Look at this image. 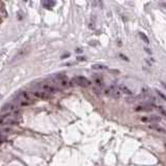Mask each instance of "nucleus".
<instances>
[{
  "instance_id": "f257e3e1",
  "label": "nucleus",
  "mask_w": 166,
  "mask_h": 166,
  "mask_svg": "<svg viewBox=\"0 0 166 166\" xmlns=\"http://www.w3.org/2000/svg\"><path fill=\"white\" fill-rule=\"evenodd\" d=\"M54 82L59 85L60 87H68L70 86V80L64 74H56L54 75Z\"/></svg>"
},
{
  "instance_id": "f03ea898",
  "label": "nucleus",
  "mask_w": 166,
  "mask_h": 166,
  "mask_svg": "<svg viewBox=\"0 0 166 166\" xmlns=\"http://www.w3.org/2000/svg\"><path fill=\"white\" fill-rule=\"evenodd\" d=\"M73 82H74L76 85L81 86V87H88V86L92 85V81L84 76H76L72 80V83Z\"/></svg>"
},
{
  "instance_id": "7ed1b4c3",
  "label": "nucleus",
  "mask_w": 166,
  "mask_h": 166,
  "mask_svg": "<svg viewBox=\"0 0 166 166\" xmlns=\"http://www.w3.org/2000/svg\"><path fill=\"white\" fill-rule=\"evenodd\" d=\"M40 88H42V92H45L46 94H55L58 92V88L56 87V85L52 84L50 82H42L40 83Z\"/></svg>"
},
{
  "instance_id": "20e7f679",
  "label": "nucleus",
  "mask_w": 166,
  "mask_h": 166,
  "mask_svg": "<svg viewBox=\"0 0 166 166\" xmlns=\"http://www.w3.org/2000/svg\"><path fill=\"white\" fill-rule=\"evenodd\" d=\"M116 88L121 92V95H127V96H132L134 92H133L132 89H130V88L128 87L127 85H125V84H117L116 85Z\"/></svg>"
},
{
  "instance_id": "39448f33",
  "label": "nucleus",
  "mask_w": 166,
  "mask_h": 166,
  "mask_svg": "<svg viewBox=\"0 0 166 166\" xmlns=\"http://www.w3.org/2000/svg\"><path fill=\"white\" fill-rule=\"evenodd\" d=\"M140 121L142 123H159L161 121V117L157 116V115H152V116H142L140 117Z\"/></svg>"
},
{
  "instance_id": "423d86ee",
  "label": "nucleus",
  "mask_w": 166,
  "mask_h": 166,
  "mask_svg": "<svg viewBox=\"0 0 166 166\" xmlns=\"http://www.w3.org/2000/svg\"><path fill=\"white\" fill-rule=\"evenodd\" d=\"M30 96L34 97L36 99H40V100H45V99L49 98V95L46 94L45 92H42V90H33V92H30Z\"/></svg>"
},
{
  "instance_id": "0eeeda50",
  "label": "nucleus",
  "mask_w": 166,
  "mask_h": 166,
  "mask_svg": "<svg viewBox=\"0 0 166 166\" xmlns=\"http://www.w3.org/2000/svg\"><path fill=\"white\" fill-rule=\"evenodd\" d=\"M11 113H6V114L0 115V126L6 125V123H11Z\"/></svg>"
},
{
  "instance_id": "6e6552de",
  "label": "nucleus",
  "mask_w": 166,
  "mask_h": 166,
  "mask_svg": "<svg viewBox=\"0 0 166 166\" xmlns=\"http://www.w3.org/2000/svg\"><path fill=\"white\" fill-rule=\"evenodd\" d=\"M19 100H23V101H28V102H31L32 103V99L30 94H28L27 92H21L19 95Z\"/></svg>"
},
{
  "instance_id": "1a4fd4ad",
  "label": "nucleus",
  "mask_w": 166,
  "mask_h": 166,
  "mask_svg": "<svg viewBox=\"0 0 166 166\" xmlns=\"http://www.w3.org/2000/svg\"><path fill=\"white\" fill-rule=\"evenodd\" d=\"M135 111H137V112H140V111H151L152 110V106H149V105H138V106H136L134 108Z\"/></svg>"
},
{
  "instance_id": "9d476101",
  "label": "nucleus",
  "mask_w": 166,
  "mask_h": 166,
  "mask_svg": "<svg viewBox=\"0 0 166 166\" xmlns=\"http://www.w3.org/2000/svg\"><path fill=\"white\" fill-rule=\"evenodd\" d=\"M94 83L98 87H104V80L101 76H94Z\"/></svg>"
},
{
  "instance_id": "9b49d317",
  "label": "nucleus",
  "mask_w": 166,
  "mask_h": 166,
  "mask_svg": "<svg viewBox=\"0 0 166 166\" xmlns=\"http://www.w3.org/2000/svg\"><path fill=\"white\" fill-rule=\"evenodd\" d=\"M16 109H17V106L16 105H14V104H5L4 106L2 107V109H1V111H15Z\"/></svg>"
},
{
  "instance_id": "f8f14e48",
  "label": "nucleus",
  "mask_w": 166,
  "mask_h": 166,
  "mask_svg": "<svg viewBox=\"0 0 166 166\" xmlns=\"http://www.w3.org/2000/svg\"><path fill=\"white\" fill-rule=\"evenodd\" d=\"M149 129H152V130H156V131H158V132H161V133H163V134H166V131L164 130L163 128H161V127H155V126H149Z\"/></svg>"
},
{
  "instance_id": "ddd939ff",
  "label": "nucleus",
  "mask_w": 166,
  "mask_h": 166,
  "mask_svg": "<svg viewBox=\"0 0 166 166\" xmlns=\"http://www.w3.org/2000/svg\"><path fill=\"white\" fill-rule=\"evenodd\" d=\"M54 4H55L54 1H45V2H43V5L46 7V9H51Z\"/></svg>"
},
{
  "instance_id": "4468645a",
  "label": "nucleus",
  "mask_w": 166,
  "mask_h": 166,
  "mask_svg": "<svg viewBox=\"0 0 166 166\" xmlns=\"http://www.w3.org/2000/svg\"><path fill=\"white\" fill-rule=\"evenodd\" d=\"M92 69H94V70H107V66H103V64H94V66H92Z\"/></svg>"
},
{
  "instance_id": "2eb2a0df",
  "label": "nucleus",
  "mask_w": 166,
  "mask_h": 166,
  "mask_svg": "<svg viewBox=\"0 0 166 166\" xmlns=\"http://www.w3.org/2000/svg\"><path fill=\"white\" fill-rule=\"evenodd\" d=\"M139 36L141 38V40H143V42L144 43H147V44H149V38H147V35H145L143 32H139Z\"/></svg>"
},
{
  "instance_id": "dca6fc26",
  "label": "nucleus",
  "mask_w": 166,
  "mask_h": 166,
  "mask_svg": "<svg viewBox=\"0 0 166 166\" xmlns=\"http://www.w3.org/2000/svg\"><path fill=\"white\" fill-rule=\"evenodd\" d=\"M30 104H31V102H28V101H23V100H19V106H21V107L29 106Z\"/></svg>"
},
{
  "instance_id": "f3484780",
  "label": "nucleus",
  "mask_w": 166,
  "mask_h": 166,
  "mask_svg": "<svg viewBox=\"0 0 166 166\" xmlns=\"http://www.w3.org/2000/svg\"><path fill=\"white\" fill-rule=\"evenodd\" d=\"M157 110L159 111V112L161 113L162 115L166 116V109L164 108V107H162V106H157Z\"/></svg>"
},
{
  "instance_id": "a211bd4d",
  "label": "nucleus",
  "mask_w": 166,
  "mask_h": 166,
  "mask_svg": "<svg viewBox=\"0 0 166 166\" xmlns=\"http://www.w3.org/2000/svg\"><path fill=\"white\" fill-rule=\"evenodd\" d=\"M157 94H158V95H159V96H160V97H161V98H162V99H163V100H164V101H166V97H165V96H164V95H163V94H162V92H158V90H157Z\"/></svg>"
},
{
  "instance_id": "6ab92c4d",
  "label": "nucleus",
  "mask_w": 166,
  "mask_h": 166,
  "mask_svg": "<svg viewBox=\"0 0 166 166\" xmlns=\"http://www.w3.org/2000/svg\"><path fill=\"white\" fill-rule=\"evenodd\" d=\"M162 85H163V87L166 89V83H165V82H162Z\"/></svg>"
},
{
  "instance_id": "aec40b11",
  "label": "nucleus",
  "mask_w": 166,
  "mask_h": 166,
  "mask_svg": "<svg viewBox=\"0 0 166 166\" xmlns=\"http://www.w3.org/2000/svg\"><path fill=\"white\" fill-rule=\"evenodd\" d=\"M145 50H147V53H152V51H149V49H147V48H145Z\"/></svg>"
},
{
  "instance_id": "412c9836",
  "label": "nucleus",
  "mask_w": 166,
  "mask_h": 166,
  "mask_svg": "<svg viewBox=\"0 0 166 166\" xmlns=\"http://www.w3.org/2000/svg\"><path fill=\"white\" fill-rule=\"evenodd\" d=\"M0 139H1V136H0Z\"/></svg>"
}]
</instances>
